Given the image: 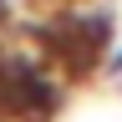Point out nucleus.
Instances as JSON below:
<instances>
[{
	"instance_id": "f257e3e1",
	"label": "nucleus",
	"mask_w": 122,
	"mask_h": 122,
	"mask_svg": "<svg viewBox=\"0 0 122 122\" xmlns=\"http://www.w3.org/2000/svg\"><path fill=\"white\" fill-rule=\"evenodd\" d=\"M61 107V76L30 51H0V117L5 122H51Z\"/></svg>"
},
{
	"instance_id": "f03ea898",
	"label": "nucleus",
	"mask_w": 122,
	"mask_h": 122,
	"mask_svg": "<svg viewBox=\"0 0 122 122\" xmlns=\"http://www.w3.org/2000/svg\"><path fill=\"white\" fill-rule=\"evenodd\" d=\"M107 71H112V76H122V51H112V61H107Z\"/></svg>"
},
{
	"instance_id": "7ed1b4c3",
	"label": "nucleus",
	"mask_w": 122,
	"mask_h": 122,
	"mask_svg": "<svg viewBox=\"0 0 122 122\" xmlns=\"http://www.w3.org/2000/svg\"><path fill=\"white\" fill-rule=\"evenodd\" d=\"M0 122H5V117H0Z\"/></svg>"
}]
</instances>
